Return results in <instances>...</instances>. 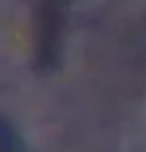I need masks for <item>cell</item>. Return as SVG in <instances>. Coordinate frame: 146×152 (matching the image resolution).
I'll return each mask as SVG.
<instances>
[{
  "instance_id": "1",
  "label": "cell",
  "mask_w": 146,
  "mask_h": 152,
  "mask_svg": "<svg viewBox=\"0 0 146 152\" xmlns=\"http://www.w3.org/2000/svg\"><path fill=\"white\" fill-rule=\"evenodd\" d=\"M32 6L34 26V56L32 68L40 76H48L60 66L64 48L66 8L74 0H28Z\"/></svg>"
},
{
  "instance_id": "2",
  "label": "cell",
  "mask_w": 146,
  "mask_h": 152,
  "mask_svg": "<svg viewBox=\"0 0 146 152\" xmlns=\"http://www.w3.org/2000/svg\"><path fill=\"white\" fill-rule=\"evenodd\" d=\"M24 140L22 136L16 132V128L0 116V152H18L24 150Z\"/></svg>"
}]
</instances>
